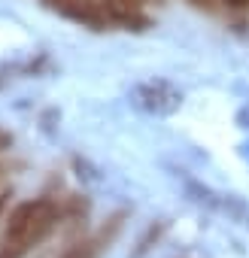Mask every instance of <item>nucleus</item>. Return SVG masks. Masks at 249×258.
Instances as JSON below:
<instances>
[{"label": "nucleus", "mask_w": 249, "mask_h": 258, "mask_svg": "<svg viewBox=\"0 0 249 258\" xmlns=\"http://www.w3.org/2000/svg\"><path fill=\"white\" fill-rule=\"evenodd\" d=\"M4 210H7V195L0 191V213H4Z\"/></svg>", "instance_id": "0eeeda50"}, {"label": "nucleus", "mask_w": 249, "mask_h": 258, "mask_svg": "<svg viewBox=\"0 0 249 258\" xmlns=\"http://www.w3.org/2000/svg\"><path fill=\"white\" fill-rule=\"evenodd\" d=\"M192 7H201V10H210L213 7V0H189Z\"/></svg>", "instance_id": "423d86ee"}, {"label": "nucleus", "mask_w": 249, "mask_h": 258, "mask_svg": "<svg viewBox=\"0 0 249 258\" xmlns=\"http://www.w3.org/2000/svg\"><path fill=\"white\" fill-rule=\"evenodd\" d=\"M222 4H228L234 10H243V7H249V0H222Z\"/></svg>", "instance_id": "39448f33"}, {"label": "nucleus", "mask_w": 249, "mask_h": 258, "mask_svg": "<svg viewBox=\"0 0 249 258\" xmlns=\"http://www.w3.org/2000/svg\"><path fill=\"white\" fill-rule=\"evenodd\" d=\"M121 231V216H112L97 234H91V237H85V240H79V243H73L61 258H97L112 240H115V234Z\"/></svg>", "instance_id": "20e7f679"}, {"label": "nucleus", "mask_w": 249, "mask_h": 258, "mask_svg": "<svg viewBox=\"0 0 249 258\" xmlns=\"http://www.w3.org/2000/svg\"><path fill=\"white\" fill-rule=\"evenodd\" d=\"M134 103L146 112H155V115H167L173 109H179L182 103V94L164 82V79H149V82H140L134 88Z\"/></svg>", "instance_id": "7ed1b4c3"}, {"label": "nucleus", "mask_w": 249, "mask_h": 258, "mask_svg": "<svg viewBox=\"0 0 249 258\" xmlns=\"http://www.w3.org/2000/svg\"><path fill=\"white\" fill-rule=\"evenodd\" d=\"M58 225V204L52 198H34L19 204L10 213L4 243H0V258H22L34 246H40Z\"/></svg>", "instance_id": "f257e3e1"}, {"label": "nucleus", "mask_w": 249, "mask_h": 258, "mask_svg": "<svg viewBox=\"0 0 249 258\" xmlns=\"http://www.w3.org/2000/svg\"><path fill=\"white\" fill-rule=\"evenodd\" d=\"M40 4L82 28H91V31H103L109 25V13L106 7L94 4V0H40Z\"/></svg>", "instance_id": "f03ea898"}]
</instances>
